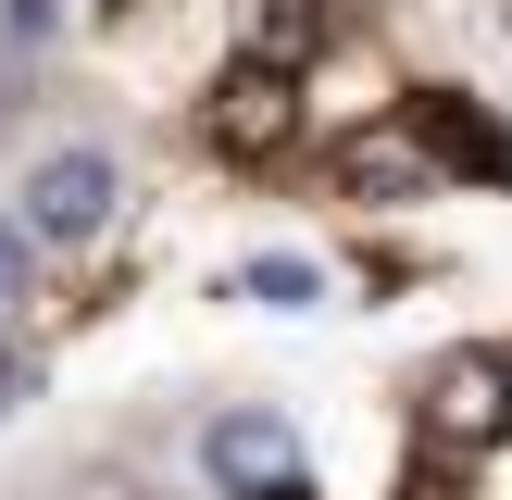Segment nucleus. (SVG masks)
I'll list each match as a JSON object with an SVG mask.
<instances>
[{
	"mask_svg": "<svg viewBox=\"0 0 512 500\" xmlns=\"http://www.w3.org/2000/svg\"><path fill=\"white\" fill-rule=\"evenodd\" d=\"M263 500H313V488H300V475H288V488H263Z\"/></svg>",
	"mask_w": 512,
	"mask_h": 500,
	"instance_id": "nucleus-11",
	"label": "nucleus"
},
{
	"mask_svg": "<svg viewBox=\"0 0 512 500\" xmlns=\"http://www.w3.org/2000/svg\"><path fill=\"white\" fill-rule=\"evenodd\" d=\"M500 38H512V0H500Z\"/></svg>",
	"mask_w": 512,
	"mask_h": 500,
	"instance_id": "nucleus-12",
	"label": "nucleus"
},
{
	"mask_svg": "<svg viewBox=\"0 0 512 500\" xmlns=\"http://www.w3.org/2000/svg\"><path fill=\"white\" fill-rule=\"evenodd\" d=\"M13 400H25V350H13V325H0V425H13Z\"/></svg>",
	"mask_w": 512,
	"mask_h": 500,
	"instance_id": "nucleus-10",
	"label": "nucleus"
},
{
	"mask_svg": "<svg viewBox=\"0 0 512 500\" xmlns=\"http://www.w3.org/2000/svg\"><path fill=\"white\" fill-rule=\"evenodd\" d=\"M500 438H512V363L500 350L425 363V450H438V463H488Z\"/></svg>",
	"mask_w": 512,
	"mask_h": 500,
	"instance_id": "nucleus-3",
	"label": "nucleus"
},
{
	"mask_svg": "<svg viewBox=\"0 0 512 500\" xmlns=\"http://www.w3.org/2000/svg\"><path fill=\"white\" fill-rule=\"evenodd\" d=\"M200 475H213L225 500H263L300 475V413H275V400H225L213 425H200Z\"/></svg>",
	"mask_w": 512,
	"mask_h": 500,
	"instance_id": "nucleus-5",
	"label": "nucleus"
},
{
	"mask_svg": "<svg viewBox=\"0 0 512 500\" xmlns=\"http://www.w3.org/2000/svg\"><path fill=\"white\" fill-rule=\"evenodd\" d=\"M225 288H238V300H263V313H313V300H325V263H313V250H250Z\"/></svg>",
	"mask_w": 512,
	"mask_h": 500,
	"instance_id": "nucleus-8",
	"label": "nucleus"
},
{
	"mask_svg": "<svg viewBox=\"0 0 512 500\" xmlns=\"http://www.w3.org/2000/svg\"><path fill=\"white\" fill-rule=\"evenodd\" d=\"M25 275H38V225H25V213H0V313L25 300Z\"/></svg>",
	"mask_w": 512,
	"mask_h": 500,
	"instance_id": "nucleus-9",
	"label": "nucleus"
},
{
	"mask_svg": "<svg viewBox=\"0 0 512 500\" xmlns=\"http://www.w3.org/2000/svg\"><path fill=\"white\" fill-rule=\"evenodd\" d=\"M200 150H213V163H238V175H275V163L300 150V75L238 50V63L200 88Z\"/></svg>",
	"mask_w": 512,
	"mask_h": 500,
	"instance_id": "nucleus-1",
	"label": "nucleus"
},
{
	"mask_svg": "<svg viewBox=\"0 0 512 500\" xmlns=\"http://www.w3.org/2000/svg\"><path fill=\"white\" fill-rule=\"evenodd\" d=\"M400 113L425 125V150H438L450 188H463V175H475V188H512V125L488 113V100H463V88H413Z\"/></svg>",
	"mask_w": 512,
	"mask_h": 500,
	"instance_id": "nucleus-6",
	"label": "nucleus"
},
{
	"mask_svg": "<svg viewBox=\"0 0 512 500\" xmlns=\"http://www.w3.org/2000/svg\"><path fill=\"white\" fill-rule=\"evenodd\" d=\"M225 25H238L250 63H288V75H313V50H325V0H225Z\"/></svg>",
	"mask_w": 512,
	"mask_h": 500,
	"instance_id": "nucleus-7",
	"label": "nucleus"
},
{
	"mask_svg": "<svg viewBox=\"0 0 512 500\" xmlns=\"http://www.w3.org/2000/svg\"><path fill=\"white\" fill-rule=\"evenodd\" d=\"M13 213L38 225V250H100V238H113V213H125V163H113L100 138H63V150L25 163Z\"/></svg>",
	"mask_w": 512,
	"mask_h": 500,
	"instance_id": "nucleus-2",
	"label": "nucleus"
},
{
	"mask_svg": "<svg viewBox=\"0 0 512 500\" xmlns=\"http://www.w3.org/2000/svg\"><path fill=\"white\" fill-rule=\"evenodd\" d=\"M325 188H338L350 213H413V200H438L450 175H438V150H425V125L400 113V125H350V138L325 150Z\"/></svg>",
	"mask_w": 512,
	"mask_h": 500,
	"instance_id": "nucleus-4",
	"label": "nucleus"
}]
</instances>
